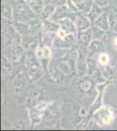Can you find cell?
<instances>
[{
    "label": "cell",
    "instance_id": "cell-1",
    "mask_svg": "<svg viewBox=\"0 0 117 131\" xmlns=\"http://www.w3.org/2000/svg\"><path fill=\"white\" fill-rule=\"evenodd\" d=\"M13 18L15 21L18 22L29 23L31 20L36 18L37 14L30 7L26 1L19 0L13 5Z\"/></svg>",
    "mask_w": 117,
    "mask_h": 131
},
{
    "label": "cell",
    "instance_id": "cell-2",
    "mask_svg": "<svg viewBox=\"0 0 117 131\" xmlns=\"http://www.w3.org/2000/svg\"><path fill=\"white\" fill-rule=\"evenodd\" d=\"M25 49L21 45H14V46H7L5 49L4 54L7 57L10 61H17L20 60L23 56Z\"/></svg>",
    "mask_w": 117,
    "mask_h": 131
},
{
    "label": "cell",
    "instance_id": "cell-3",
    "mask_svg": "<svg viewBox=\"0 0 117 131\" xmlns=\"http://www.w3.org/2000/svg\"><path fill=\"white\" fill-rule=\"evenodd\" d=\"M21 46L25 49V51H29V52H35V51H37L39 49L38 36L31 34L22 36Z\"/></svg>",
    "mask_w": 117,
    "mask_h": 131
},
{
    "label": "cell",
    "instance_id": "cell-4",
    "mask_svg": "<svg viewBox=\"0 0 117 131\" xmlns=\"http://www.w3.org/2000/svg\"><path fill=\"white\" fill-rule=\"evenodd\" d=\"M21 64H22L23 67L25 68H26L28 70L29 68L33 67H36V66H39L41 65L39 60V58H38L37 54H34V52H29V51H26L23 56L21 57Z\"/></svg>",
    "mask_w": 117,
    "mask_h": 131
},
{
    "label": "cell",
    "instance_id": "cell-5",
    "mask_svg": "<svg viewBox=\"0 0 117 131\" xmlns=\"http://www.w3.org/2000/svg\"><path fill=\"white\" fill-rule=\"evenodd\" d=\"M95 119L101 124H108L113 121V113L108 107H102L98 109L95 114Z\"/></svg>",
    "mask_w": 117,
    "mask_h": 131
},
{
    "label": "cell",
    "instance_id": "cell-6",
    "mask_svg": "<svg viewBox=\"0 0 117 131\" xmlns=\"http://www.w3.org/2000/svg\"><path fill=\"white\" fill-rule=\"evenodd\" d=\"M51 55H52V52H51L50 47H48V46H43L42 47L37 50V56L39 58V60L46 71L48 70L47 66L51 59Z\"/></svg>",
    "mask_w": 117,
    "mask_h": 131
},
{
    "label": "cell",
    "instance_id": "cell-7",
    "mask_svg": "<svg viewBox=\"0 0 117 131\" xmlns=\"http://www.w3.org/2000/svg\"><path fill=\"white\" fill-rule=\"evenodd\" d=\"M73 21L76 25L78 31H84L91 27V20L88 16L84 15L83 12H78L75 15V18H73Z\"/></svg>",
    "mask_w": 117,
    "mask_h": 131
},
{
    "label": "cell",
    "instance_id": "cell-8",
    "mask_svg": "<svg viewBox=\"0 0 117 131\" xmlns=\"http://www.w3.org/2000/svg\"><path fill=\"white\" fill-rule=\"evenodd\" d=\"M76 69H77L78 75L80 78H83L88 73V62H87V59L80 50H79L78 58L77 60H76Z\"/></svg>",
    "mask_w": 117,
    "mask_h": 131
},
{
    "label": "cell",
    "instance_id": "cell-9",
    "mask_svg": "<svg viewBox=\"0 0 117 131\" xmlns=\"http://www.w3.org/2000/svg\"><path fill=\"white\" fill-rule=\"evenodd\" d=\"M58 23L60 25V30L64 31L67 34H68V33H76L78 31L75 23L71 18H63L61 20H59Z\"/></svg>",
    "mask_w": 117,
    "mask_h": 131
},
{
    "label": "cell",
    "instance_id": "cell-10",
    "mask_svg": "<svg viewBox=\"0 0 117 131\" xmlns=\"http://www.w3.org/2000/svg\"><path fill=\"white\" fill-rule=\"evenodd\" d=\"M43 19L40 18H34L31 20L28 23L29 24V30L30 34L39 36L40 33H43V27H44V22L42 21Z\"/></svg>",
    "mask_w": 117,
    "mask_h": 131
},
{
    "label": "cell",
    "instance_id": "cell-11",
    "mask_svg": "<svg viewBox=\"0 0 117 131\" xmlns=\"http://www.w3.org/2000/svg\"><path fill=\"white\" fill-rule=\"evenodd\" d=\"M76 5L79 12H83L85 14H88L92 10L94 0H72Z\"/></svg>",
    "mask_w": 117,
    "mask_h": 131
},
{
    "label": "cell",
    "instance_id": "cell-12",
    "mask_svg": "<svg viewBox=\"0 0 117 131\" xmlns=\"http://www.w3.org/2000/svg\"><path fill=\"white\" fill-rule=\"evenodd\" d=\"M71 13H72V12L68 10V8H67V5L59 6V7L56 8L54 13L52 14V16L49 19L58 22L59 20H61V19H63V18H70L69 15Z\"/></svg>",
    "mask_w": 117,
    "mask_h": 131
},
{
    "label": "cell",
    "instance_id": "cell-13",
    "mask_svg": "<svg viewBox=\"0 0 117 131\" xmlns=\"http://www.w3.org/2000/svg\"><path fill=\"white\" fill-rule=\"evenodd\" d=\"M78 39L80 42V44H82L83 46H88L89 43L93 39L92 26L84 31H78Z\"/></svg>",
    "mask_w": 117,
    "mask_h": 131
},
{
    "label": "cell",
    "instance_id": "cell-14",
    "mask_svg": "<svg viewBox=\"0 0 117 131\" xmlns=\"http://www.w3.org/2000/svg\"><path fill=\"white\" fill-rule=\"evenodd\" d=\"M93 25H96L97 27L101 28V30L107 31L108 29L110 28V25H109V18L108 15L105 12H103L96 20L93 22Z\"/></svg>",
    "mask_w": 117,
    "mask_h": 131
},
{
    "label": "cell",
    "instance_id": "cell-15",
    "mask_svg": "<svg viewBox=\"0 0 117 131\" xmlns=\"http://www.w3.org/2000/svg\"><path fill=\"white\" fill-rule=\"evenodd\" d=\"M42 74H43V73H42V70L40 68V66L31 67V68L28 69V72H27L29 81L31 82V83H34L37 81H39L42 77Z\"/></svg>",
    "mask_w": 117,
    "mask_h": 131
},
{
    "label": "cell",
    "instance_id": "cell-16",
    "mask_svg": "<svg viewBox=\"0 0 117 131\" xmlns=\"http://www.w3.org/2000/svg\"><path fill=\"white\" fill-rule=\"evenodd\" d=\"M60 29V25L58 22L51 19L44 20L43 32H58Z\"/></svg>",
    "mask_w": 117,
    "mask_h": 131
},
{
    "label": "cell",
    "instance_id": "cell-17",
    "mask_svg": "<svg viewBox=\"0 0 117 131\" xmlns=\"http://www.w3.org/2000/svg\"><path fill=\"white\" fill-rule=\"evenodd\" d=\"M88 47V49L91 51L92 53H97V52L101 53V52H104V51H105V46H104L103 42L99 39H93V40L89 43Z\"/></svg>",
    "mask_w": 117,
    "mask_h": 131
},
{
    "label": "cell",
    "instance_id": "cell-18",
    "mask_svg": "<svg viewBox=\"0 0 117 131\" xmlns=\"http://www.w3.org/2000/svg\"><path fill=\"white\" fill-rule=\"evenodd\" d=\"M28 3L30 7L33 10L37 15H40L43 12V9L45 7V2L44 0H25Z\"/></svg>",
    "mask_w": 117,
    "mask_h": 131
},
{
    "label": "cell",
    "instance_id": "cell-19",
    "mask_svg": "<svg viewBox=\"0 0 117 131\" xmlns=\"http://www.w3.org/2000/svg\"><path fill=\"white\" fill-rule=\"evenodd\" d=\"M13 27L16 30L18 33H19L21 36L28 35L30 34V30H29V24L28 23H24V22H18V21H15L13 23Z\"/></svg>",
    "mask_w": 117,
    "mask_h": 131
},
{
    "label": "cell",
    "instance_id": "cell-20",
    "mask_svg": "<svg viewBox=\"0 0 117 131\" xmlns=\"http://www.w3.org/2000/svg\"><path fill=\"white\" fill-rule=\"evenodd\" d=\"M49 74H50V77L52 78L54 81L58 82V83L63 81L64 78H65L62 71H61L60 69H59L58 67H50V69H49Z\"/></svg>",
    "mask_w": 117,
    "mask_h": 131
},
{
    "label": "cell",
    "instance_id": "cell-21",
    "mask_svg": "<svg viewBox=\"0 0 117 131\" xmlns=\"http://www.w3.org/2000/svg\"><path fill=\"white\" fill-rule=\"evenodd\" d=\"M55 10H56V6L54 5H52V4H46L45 5L42 13L40 14L41 15V18L43 20L49 19L52 16V14L54 13Z\"/></svg>",
    "mask_w": 117,
    "mask_h": 131
},
{
    "label": "cell",
    "instance_id": "cell-22",
    "mask_svg": "<svg viewBox=\"0 0 117 131\" xmlns=\"http://www.w3.org/2000/svg\"><path fill=\"white\" fill-rule=\"evenodd\" d=\"M29 113L30 120H31V123H33V127H34L35 124L39 123L40 121H41V111L38 110L33 107H31Z\"/></svg>",
    "mask_w": 117,
    "mask_h": 131
},
{
    "label": "cell",
    "instance_id": "cell-23",
    "mask_svg": "<svg viewBox=\"0 0 117 131\" xmlns=\"http://www.w3.org/2000/svg\"><path fill=\"white\" fill-rule=\"evenodd\" d=\"M52 46L54 48H55V49H68V48L72 47L70 43L66 42L64 40L63 38H60V37H59V36H57L54 39Z\"/></svg>",
    "mask_w": 117,
    "mask_h": 131
},
{
    "label": "cell",
    "instance_id": "cell-24",
    "mask_svg": "<svg viewBox=\"0 0 117 131\" xmlns=\"http://www.w3.org/2000/svg\"><path fill=\"white\" fill-rule=\"evenodd\" d=\"M58 36L56 32H43L42 33V43L43 46L51 47L52 46V42L54 39Z\"/></svg>",
    "mask_w": 117,
    "mask_h": 131
},
{
    "label": "cell",
    "instance_id": "cell-25",
    "mask_svg": "<svg viewBox=\"0 0 117 131\" xmlns=\"http://www.w3.org/2000/svg\"><path fill=\"white\" fill-rule=\"evenodd\" d=\"M102 13H103L102 8L99 7V6L96 5L95 4H93V6L92 10H90V12H89L88 14H87V16H88L89 19L91 20V22L93 23Z\"/></svg>",
    "mask_w": 117,
    "mask_h": 131
},
{
    "label": "cell",
    "instance_id": "cell-26",
    "mask_svg": "<svg viewBox=\"0 0 117 131\" xmlns=\"http://www.w3.org/2000/svg\"><path fill=\"white\" fill-rule=\"evenodd\" d=\"M1 14H2V17H3L4 19L10 20L12 17H13V10L10 8V5L4 4V5H2Z\"/></svg>",
    "mask_w": 117,
    "mask_h": 131
},
{
    "label": "cell",
    "instance_id": "cell-27",
    "mask_svg": "<svg viewBox=\"0 0 117 131\" xmlns=\"http://www.w3.org/2000/svg\"><path fill=\"white\" fill-rule=\"evenodd\" d=\"M79 88L82 92H88L93 86V81H90L89 79H83L80 81L78 84Z\"/></svg>",
    "mask_w": 117,
    "mask_h": 131
},
{
    "label": "cell",
    "instance_id": "cell-28",
    "mask_svg": "<svg viewBox=\"0 0 117 131\" xmlns=\"http://www.w3.org/2000/svg\"><path fill=\"white\" fill-rule=\"evenodd\" d=\"M87 62H88V75H92L93 73L96 70V67H97V62L96 60L93 58H87Z\"/></svg>",
    "mask_w": 117,
    "mask_h": 131
},
{
    "label": "cell",
    "instance_id": "cell-29",
    "mask_svg": "<svg viewBox=\"0 0 117 131\" xmlns=\"http://www.w3.org/2000/svg\"><path fill=\"white\" fill-rule=\"evenodd\" d=\"M115 73L116 72H114V69L108 66L106 67L105 69L102 71V76L106 80H114L115 78Z\"/></svg>",
    "mask_w": 117,
    "mask_h": 131
},
{
    "label": "cell",
    "instance_id": "cell-30",
    "mask_svg": "<svg viewBox=\"0 0 117 131\" xmlns=\"http://www.w3.org/2000/svg\"><path fill=\"white\" fill-rule=\"evenodd\" d=\"M109 18V25L110 28L112 29L114 32H117V12H111L108 15Z\"/></svg>",
    "mask_w": 117,
    "mask_h": 131
},
{
    "label": "cell",
    "instance_id": "cell-31",
    "mask_svg": "<svg viewBox=\"0 0 117 131\" xmlns=\"http://www.w3.org/2000/svg\"><path fill=\"white\" fill-rule=\"evenodd\" d=\"M10 70H12L10 60L4 54L3 58H2V71H3V73L5 74V73H7V72H9Z\"/></svg>",
    "mask_w": 117,
    "mask_h": 131
},
{
    "label": "cell",
    "instance_id": "cell-32",
    "mask_svg": "<svg viewBox=\"0 0 117 131\" xmlns=\"http://www.w3.org/2000/svg\"><path fill=\"white\" fill-rule=\"evenodd\" d=\"M92 31H93V39H101L102 36L105 34L106 31L101 30V28L97 27L96 25H93V26H92Z\"/></svg>",
    "mask_w": 117,
    "mask_h": 131
},
{
    "label": "cell",
    "instance_id": "cell-33",
    "mask_svg": "<svg viewBox=\"0 0 117 131\" xmlns=\"http://www.w3.org/2000/svg\"><path fill=\"white\" fill-rule=\"evenodd\" d=\"M25 88H26V84L22 81H18L14 85V92L16 94H20L21 92H23Z\"/></svg>",
    "mask_w": 117,
    "mask_h": 131
},
{
    "label": "cell",
    "instance_id": "cell-34",
    "mask_svg": "<svg viewBox=\"0 0 117 131\" xmlns=\"http://www.w3.org/2000/svg\"><path fill=\"white\" fill-rule=\"evenodd\" d=\"M99 61L101 65L107 66L108 61H109V57H108V54L105 53V52H101V53L100 54V57H99Z\"/></svg>",
    "mask_w": 117,
    "mask_h": 131
},
{
    "label": "cell",
    "instance_id": "cell-35",
    "mask_svg": "<svg viewBox=\"0 0 117 131\" xmlns=\"http://www.w3.org/2000/svg\"><path fill=\"white\" fill-rule=\"evenodd\" d=\"M63 39L66 42L71 44L72 42H73L74 39H75V33H68V34L66 35Z\"/></svg>",
    "mask_w": 117,
    "mask_h": 131
},
{
    "label": "cell",
    "instance_id": "cell-36",
    "mask_svg": "<svg viewBox=\"0 0 117 131\" xmlns=\"http://www.w3.org/2000/svg\"><path fill=\"white\" fill-rule=\"evenodd\" d=\"M67 3V0H52V4L54 5L56 7L66 5Z\"/></svg>",
    "mask_w": 117,
    "mask_h": 131
},
{
    "label": "cell",
    "instance_id": "cell-37",
    "mask_svg": "<svg viewBox=\"0 0 117 131\" xmlns=\"http://www.w3.org/2000/svg\"><path fill=\"white\" fill-rule=\"evenodd\" d=\"M94 4L99 7L104 8L108 5V0H94Z\"/></svg>",
    "mask_w": 117,
    "mask_h": 131
},
{
    "label": "cell",
    "instance_id": "cell-38",
    "mask_svg": "<svg viewBox=\"0 0 117 131\" xmlns=\"http://www.w3.org/2000/svg\"><path fill=\"white\" fill-rule=\"evenodd\" d=\"M13 128H17V129H23V128H25V125L22 121H17L16 122H14Z\"/></svg>",
    "mask_w": 117,
    "mask_h": 131
},
{
    "label": "cell",
    "instance_id": "cell-39",
    "mask_svg": "<svg viewBox=\"0 0 117 131\" xmlns=\"http://www.w3.org/2000/svg\"><path fill=\"white\" fill-rule=\"evenodd\" d=\"M114 44H115V46H117V37L114 39Z\"/></svg>",
    "mask_w": 117,
    "mask_h": 131
}]
</instances>
